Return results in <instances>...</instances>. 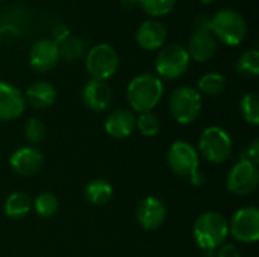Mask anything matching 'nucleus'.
<instances>
[{"instance_id": "1", "label": "nucleus", "mask_w": 259, "mask_h": 257, "mask_svg": "<svg viewBox=\"0 0 259 257\" xmlns=\"http://www.w3.org/2000/svg\"><path fill=\"white\" fill-rule=\"evenodd\" d=\"M162 94H164L162 80L156 74H150V73H143L135 76L126 88V98L132 111L138 114L153 111L156 105L161 101Z\"/></svg>"}, {"instance_id": "2", "label": "nucleus", "mask_w": 259, "mask_h": 257, "mask_svg": "<svg viewBox=\"0 0 259 257\" xmlns=\"http://www.w3.org/2000/svg\"><path fill=\"white\" fill-rule=\"evenodd\" d=\"M208 29L217 41L235 47L247 36V23L244 17L234 9H220L208 18Z\"/></svg>"}, {"instance_id": "3", "label": "nucleus", "mask_w": 259, "mask_h": 257, "mask_svg": "<svg viewBox=\"0 0 259 257\" xmlns=\"http://www.w3.org/2000/svg\"><path fill=\"white\" fill-rule=\"evenodd\" d=\"M193 236L202 250L214 251L222 247L229 236L228 220L219 212H205L196 220Z\"/></svg>"}, {"instance_id": "4", "label": "nucleus", "mask_w": 259, "mask_h": 257, "mask_svg": "<svg viewBox=\"0 0 259 257\" xmlns=\"http://www.w3.org/2000/svg\"><path fill=\"white\" fill-rule=\"evenodd\" d=\"M167 164L175 174L190 179L194 186L205 183V176L199 171V151L190 142H173L167 153Z\"/></svg>"}, {"instance_id": "5", "label": "nucleus", "mask_w": 259, "mask_h": 257, "mask_svg": "<svg viewBox=\"0 0 259 257\" xmlns=\"http://www.w3.org/2000/svg\"><path fill=\"white\" fill-rule=\"evenodd\" d=\"M120 65V58L117 50L111 44H96L85 55V68L91 79L108 80L112 77Z\"/></svg>"}, {"instance_id": "6", "label": "nucleus", "mask_w": 259, "mask_h": 257, "mask_svg": "<svg viewBox=\"0 0 259 257\" xmlns=\"http://www.w3.org/2000/svg\"><path fill=\"white\" fill-rule=\"evenodd\" d=\"M190 62L191 59L187 47H184L182 44H168L159 48L155 61V68L159 79L175 80L187 73V70L190 68Z\"/></svg>"}, {"instance_id": "7", "label": "nucleus", "mask_w": 259, "mask_h": 257, "mask_svg": "<svg viewBox=\"0 0 259 257\" xmlns=\"http://www.w3.org/2000/svg\"><path fill=\"white\" fill-rule=\"evenodd\" d=\"M168 109L178 123L191 124L202 112V95L193 86H179L170 95Z\"/></svg>"}, {"instance_id": "8", "label": "nucleus", "mask_w": 259, "mask_h": 257, "mask_svg": "<svg viewBox=\"0 0 259 257\" xmlns=\"http://www.w3.org/2000/svg\"><path fill=\"white\" fill-rule=\"evenodd\" d=\"M199 151L211 164H223L232 156V139L222 127H206L199 139Z\"/></svg>"}, {"instance_id": "9", "label": "nucleus", "mask_w": 259, "mask_h": 257, "mask_svg": "<svg viewBox=\"0 0 259 257\" xmlns=\"http://www.w3.org/2000/svg\"><path fill=\"white\" fill-rule=\"evenodd\" d=\"M187 52L196 62H208L217 53V39L208 29V18L199 17L190 36Z\"/></svg>"}, {"instance_id": "10", "label": "nucleus", "mask_w": 259, "mask_h": 257, "mask_svg": "<svg viewBox=\"0 0 259 257\" xmlns=\"http://www.w3.org/2000/svg\"><path fill=\"white\" fill-rule=\"evenodd\" d=\"M229 235L243 244H253L259 239V211L255 206L241 208L232 217Z\"/></svg>"}, {"instance_id": "11", "label": "nucleus", "mask_w": 259, "mask_h": 257, "mask_svg": "<svg viewBox=\"0 0 259 257\" xmlns=\"http://www.w3.org/2000/svg\"><path fill=\"white\" fill-rule=\"evenodd\" d=\"M259 183V173L258 167L246 162V161H240L237 162L226 179V186L228 191L234 195H250L252 192L256 191Z\"/></svg>"}, {"instance_id": "12", "label": "nucleus", "mask_w": 259, "mask_h": 257, "mask_svg": "<svg viewBox=\"0 0 259 257\" xmlns=\"http://www.w3.org/2000/svg\"><path fill=\"white\" fill-rule=\"evenodd\" d=\"M59 61V47L50 38L38 39L29 52V64L38 73H47L53 70Z\"/></svg>"}, {"instance_id": "13", "label": "nucleus", "mask_w": 259, "mask_h": 257, "mask_svg": "<svg viewBox=\"0 0 259 257\" xmlns=\"http://www.w3.org/2000/svg\"><path fill=\"white\" fill-rule=\"evenodd\" d=\"M167 218L165 204L156 197H146L137 208V221L144 230L159 229Z\"/></svg>"}, {"instance_id": "14", "label": "nucleus", "mask_w": 259, "mask_h": 257, "mask_svg": "<svg viewBox=\"0 0 259 257\" xmlns=\"http://www.w3.org/2000/svg\"><path fill=\"white\" fill-rule=\"evenodd\" d=\"M11 168L23 177H32L38 174L44 164V156L33 147H21L11 155Z\"/></svg>"}, {"instance_id": "15", "label": "nucleus", "mask_w": 259, "mask_h": 257, "mask_svg": "<svg viewBox=\"0 0 259 257\" xmlns=\"http://www.w3.org/2000/svg\"><path fill=\"white\" fill-rule=\"evenodd\" d=\"M26 98L23 92L6 82H0V120L11 121L24 114Z\"/></svg>"}, {"instance_id": "16", "label": "nucleus", "mask_w": 259, "mask_h": 257, "mask_svg": "<svg viewBox=\"0 0 259 257\" xmlns=\"http://www.w3.org/2000/svg\"><path fill=\"white\" fill-rule=\"evenodd\" d=\"M82 101L94 112L106 111L112 103V89L105 80H88L82 88Z\"/></svg>"}, {"instance_id": "17", "label": "nucleus", "mask_w": 259, "mask_h": 257, "mask_svg": "<svg viewBox=\"0 0 259 257\" xmlns=\"http://www.w3.org/2000/svg\"><path fill=\"white\" fill-rule=\"evenodd\" d=\"M165 39H167V29L158 20L143 21L135 32V41L144 50H159L164 47Z\"/></svg>"}, {"instance_id": "18", "label": "nucleus", "mask_w": 259, "mask_h": 257, "mask_svg": "<svg viewBox=\"0 0 259 257\" xmlns=\"http://www.w3.org/2000/svg\"><path fill=\"white\" fill-rule=\"evenodd\" d=\"M137 129V117L132 111L117 109L111 112L105 120V130L111 138L124 139L129 138Z\"/></svg>"}, {"instance_id": "19", "label": "nucleus", "mask_w": 259, "mask_h": 257, "mask_svg": "<svg viewBox=\"0 0 259 257\" xmlns=\"http://www.w3.org/2000/svg\"><path fill=\"white\" fill-rule=\"evenodd\" d=\"M24 98H26V103H29L32 108L44 109V108H49L55 103L56 89L52 83L44 82V80H38L27 88Z\"/></svg>"}, {"instance_id": "20", "label": "nucleus", "mask_w": 259, "mask_h": 257, "mask_svg": "<svg viewBox=\"0 0 259 257\" xmlns=\"http://www.w3.org/2000/svg\"><path fill=\"white\" fill-rule=\"evenodd\" d=\"M112 186L105 179H94L85 186V200L93 206H105L112 198Z\"/></svg>"}, {"instance_id": "21", "label": "nucleus", "mask_w": 259, "mask_h": 257, "mask_svg": "<svg viewBox=\"0 0 259 257\" xmlns=\"http://www.w3.org/2000/svg\"><path fill=\"white\" fill-rule=\"evenodd\" d=\"M32 209V200L26 192H12L5 201V214L12 220L24 218Z\"/></svg>"}, {"instance_id": "22", "label": "nucleus", "mask_w": 259, "mask_h": 257, "mask_svg": "<svg viewBox=\"0 0 259 257\" xmlns=\"http://www.w3.org/2000/svg\"><path fill=\"white\" fill-rule=\"evenodd\" d=\"M59 47V58L68 64L77 62L87 55V45L85 41L79 36H68L65 41L58 44Z\"/></svg>"}, {"instance_id": "23", "label": "nucleus", "mask_w": 259, "mask_h": 257, "mask_svg": "<svg viewBox=\"0 0 259 257\" xmlns=\"http://www.w3.org/2000/svg\"><path fill=\"white\" fill-rule=\"evenodd\" d=\"M200 95H208V97H217L226 89V77L220 73H206L203 74L196 88Z\"/></svg>"}, {"instance_id": "24", "label": "nucleus", "mask_w": 259, "mask_h": 257, "mask_svg": "<svg viewBox=\"0 0 259 257\" xmlns=\"http://www.w3.org/2000/svg\"><path fill=\"white\" fill-rule=\"evenodd\" d=\"M237 71L244 77H256L259 74V52L256 48L246 50L237 61Z\"/></svg>"}, {"instance_id": "25", "label": "nucleus", "mask_w": 259, "mask_h": 257, "mask_svg": "<svg viewBox=\"0 0 259 257\" xmlns=\"http://www.w3.org/2000/svg\"><path fill=\"white\" fill-rule=\"evenodd\" d=\"M240 111L243 118L252 124L258 126L259 124V95L256 92H247L243 95L240 101Z\"/></svg>"}, {"instance_id": "26", "label": "nucleus", "mask_w": 259, "mask_h": 257, "mask_svg": "<svg viewBox=\"0 0 259 257\" xmlns=\"http://www.w3.org/2000/svg\"><path fill=\"white\" fill-rule=\"evenodd\" d=\"M59 201L52 192H41L33 200V209L41 218H50L58 212Z\"/></svg>"}, {"instance_id": "27", "label": "nucleus", "mask_w": 259, "mask_h": 257, "mask_svg": "<svg viewBox=\"0 0 259 257\" xmlns=\"http://www.w3.org/2000/svg\"><path fill=\"white\" fill-rule=\"evenodd\" d=\"M138 6L149 17H164L175 9L176 0H138Z\"/></svg>"}, {"instance_id": "28", "label": "nucleus", "mask_w": 259, "mask_h": 257, "mask_svg": "<svg viewBox=\"0 0 259 257\" xmlns=\"http://www.w3.org/2000/svg\"><path fill=\"white\" fill-rule=\"evenodd\" d=\"M137 127L140 130V133L143 136L152 138L155 135H158L159 129H161V123L156 114H153L152 111L149 112H141L137 118Z\"/></svg>"}, {"instance_id": "29", "label": "nucleus", "mask_w": 259, "mask_h": 257, "mask_svg": "<svg viewBox=\"0 0 259 257\" xmlns=\"http://www.w3.org/2000/svg\"><path fill=\"white\" fill-rule=\"evenodd\" d=\"M24 136L30 144H39L46 136V126L38 118H29L24 124Z\"/></svg>"}, {"instance_id": "30", "label": "nucleus", "mask_w": 259, "mask_h": 257, "mask_svg": "<svg viewBox=\"0 0 259 257\" xmlns=\"http://www.w3.org/2000/svg\"><path fill=\"white\" fill-rule=\"evenodd\" d=\"M241 161H246V162H250L253 165L258 167L259 162V141L255 139L244 151H243V156H241Z\"/></svg>"}, {"instance_id": "31", "label": "nucleus", "mask_w": 259, "mask_h": 257, "mask_svg": "<svg viewBox=\"0 0 259 257\" xmlns=\"http://www.w3.org/2000/svg\"><path fill=\"white\" fill-rule=\"evenodd\" d=\"M68 36H70V30H68V27H67L65 24L59 23V24L53 26V29H52V38H50L53 42L61 44V42L65 41Z\"/></svg>"}, {"instance_id": "32", "label": "nucleus", "mask_w": 259, "mask_h": 257, "mask_svg": "<svg viewBox=\"0 0 259 257\" xmlns=\"http://www.w3.org/2000/svg\"><path fill=\"white\" fill-rule=\"evenodd\" d=\"M217 250H219L217 257H241L240 256V250L234 244H223Z\"/></svg>"}, {"instance_id": "33", "label": "nucleus", "mask_w": 259, "mask_h": 257, "mask_svg": "<svg viewBox=\"0 0 259 257\" xmlns=\"http://www.w3.org/2000/svg\"><path fill=\"white\" fill-rule=\"evenodd\" d=\"M121 8L126 11H134L138 6V0H121Z\"/></svg>"}, {"instance_id": "34", "label": "nucleus", "mask_w": 259, "mask_h": 257, "mask_svg": "<svg viewBox=\"0 0 259 257\" xmlns=\"http://www.w3.org/2000/svg\"><path fill=\"white\" fill-rule=\"evenodd\" d=\"M202 3H205V5H212V3H215L217 0H200Z\"/></svg>"}]
</instances>
